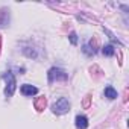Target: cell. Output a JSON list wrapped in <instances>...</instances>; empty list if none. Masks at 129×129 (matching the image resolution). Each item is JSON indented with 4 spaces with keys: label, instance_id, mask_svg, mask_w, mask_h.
<instances>
[{
    "label": "cell",
    "instance_id": "6da1fadb",
    "mask_svg": "<svg viewBox=\"0 0 129 129\" xmlns=\"http://www.w3.org/2000/svg\"><path fill=\"white\" fill-rule=\"evenodd\" d=\"M52 111H53V114H58V115L67 114V112L70 111V102H69V99L59 97V99L52 105Z\"/></svg>",
    "mask_w": 129,
    "mask_h": 129
},
{
    "label": "cell",
    "instance_id": "7a4b0ae2",
    "mask_svg": "<svg viewBox=\"0 0 129 129\" xmlns=\"http://www.w3.org/2000/svg\"><path fill=\"white\" fill-rule=\"evenodd\" d=\"M3 79L6 81L5 94H6V97H11V96L14 94V91H15V87H17V81H15V76H14V73L8 72V73H5V75H3Z\"/></svg>",
    "mask_w": 129,
    "mask_h": 129
},
{
    "label": "cell",
    "instance_id": "3957f363",
    "mask_svg": "<svg viewBox=\"0 0 129 129\" xmlns=\"http://www.w3.org/2000/svg\"><path fill=\"white\" fill-rule=\"evenodd\" d=\"M49 76V82H55V81H67L69 79V75L64 72L62 69H58V67H52L47 73Z\"/></svg>",
    "mask_w": 129,
    "mask_h": 129
},
{
    "label": "cell",
    "instance_id": "277c9868",
    "mask_svg": "<svg viewBox=\"0 0 129 129\" xmlns=\"http://www.w3.org/2000/svg\"><path fill=\"white\" fill-rule=\"evenodd\" d=\"M20 91H21V94H23V96H34V94H37V93H38V88H37V87H34V85L24 84V85H21V87H20Z\"/></svg>",
    "mask_w": 129,
    "mask_h": 129
},
{
    "label": "cell",
    "instance_id": "5b68a950",
    "mask_svg": "<svg viewBox=\"0 0 129 129\" xmlns=\"http://www.w3.org/2000/svg\"><path fill=\"white\" fill-rule=\"evenodd\" d=\"M76 127H78V129H87V127H88V120H87V117L78 115V117H76Z\"/></svg>",
    "mask_w": 129,
    "mask_h": 129
},
{
    "label": "cell",
    "instance_id": "8992f818",
    "mask_svg": "<svg viewBox=\"0 0 129 129\" xmlns=\"http://www.w3.org/2000/svg\"><path fill=\"white\" fill-rule=\"evenodd\" d=\"M105 97H108L109 100H114L115 97H117V91L114 90V87H111V85H108V87H105Z\"/></svg>",
    "mask_w": 129,
    "mask_h": 129
},
{
    "label": "cell",
    "instance_id": "52a82bcc",
    "mask_svg": "<svg viewBox=\"0 0 129 129\" xmlns=\"http://www.w3.org/2000/svg\"><path fill=\"white\" fill-rule=\"evenodd\" d=\"M46 103H47L46 97H40V99H37V102H35V108H37V111H43V109L46 108Z\"/></svg>",
    "mask_w": 129,
    "mask_h": 129
},
{
    "label": "cell",
    "instance_id": "ba28073f",
    "mask_svg": "<svg viewBox=\"0 0 129 129\" xmlns=\"http://www.w3.org/2000/svg\"><path fill=\"white\" fill-rule=\"evenodd\" d=\"M102 53H103L105 56H112V55L115 53V49H114V46L108 44V46H105V47L102 49Z\"/></svg>",
    "mask_w": 129,
    "mask_h": 129
},
{
    "label": "cell",
    "instance_id": "9c48e42d",
    "mask_svg": "<svg viewBox=\"0 0 129 129\" xmlns=\"http://www.w3.org/2000/svg\"><path fill=\"white\" fill-rule=\"evenodd\" d=\"M6 23H8V12L0 11V26H5Z\"/></svg>",
    "mask_w": 129,
    "mask_h": 129
},
{
    "label": "cell",
    "instance_id": "30bf717a",
    "mask_svg": "<svg viewBox=\"0 0 129 129\" xmlns=\"http://www.w3.org/2000/svg\"><path fill=\"white\" fill-rule=\"evenodd\" d=\"M84 53H87V55H94V53H96V50H93V49H91V46L85 44V46H84Z\"/></svg>",
    "mask_w": 129,
    "mask_h": 129
},
{
    "label": "cell",
    "instance_id": "8fae6325",
    "mask_svg": "<svg viewBox=\"0 0 129 129\" xmlns=\"http://www.w3.org/2000/svg\"><path fill=\"white\" fill-rule=\"evenodd\" d=\"M70 41H72V44H78V35L75 32L70 34Z\"/></svg>",
    "mask_w": 129,
    "mask_h": 129
}]
</instances>
